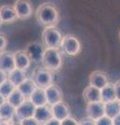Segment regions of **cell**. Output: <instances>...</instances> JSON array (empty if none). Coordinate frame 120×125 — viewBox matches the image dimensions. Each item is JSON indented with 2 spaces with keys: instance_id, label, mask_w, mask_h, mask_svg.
Wrapping results in <instances>:
<instances>
[{
  "instance_id": "cell-1",
  "label": "cell",
  "mask_w": 120,
  "mask_h": 125,
  "mask_svg": "<svg viewBox=\"0 0 120 125\" xmlns=\"http://www.w3.org/2000/svg\"><path fill=\"white\" fill-rule=\"evenodd\" d=\"M36 18L39 24L44 27L55 26L60 22V13L55 4L45 2L38 6L36 10Z\"/></svg>"
},
{
  "instance_id": "cell-2",
  "label": "cell",
  "mask_w": 120,
  "mask_h": 125,
  "mask_svg": "<svg viewBox=\"0 0 120 125\" xmlns=\"http://www.w3.org/2000/svg\"><path fill=\"white\" fill-rule=\"evenodd\" d=\"M42 65L50 72H55L60 70L63 65V56L60 49L46 48L42 58Z\"/></svg>"
},
{
  "instance_id": "cell-3",
  "label": "cell",
  "mask_w": 120,
  "mask_h": 125,
  "mask_svg": "<svg viewBox=\"0 0 120 125\" xmlns=\"http://www.w3.org/2000/svg\"><path fill=\"white\" fill-rule=\"evenodd\" d=\"M63 38L64 36L55 26H50V27H45L43 29L41 39H42V44L45 46V48L59 49L61 47Z\"/></svg>"
},
{
  "instance_id": "cell-4",
  "label": "cell",
  "mask_w": 120,
  "mask_h": 125,
  "mask_svg": "<svg viewBox=\"0 0 120 125\" xmlns=\"http://www.w3.org/2000/svg\"><path fill=\"white\" fill-rule=\"evenodd\" d=\"M61 48L66 55L68 56H76L79 54L80 50H82V46H80V42L75 36L73 34H66L63 38L61 44Z\"/></svg>"
},
{
  "instance_id": "cell-5",
  "label": "cell",
  "mask_w": 120,
  "mask_h": 125,
  "mask_svg": "<svg viewBox=\"0 0 120 125\" xmlns=\"http://www.w3.org/2000/svg\"><path fill=\"white\" fill-rule=\"evenodd\" d=\"M33 80L34 81L37 88L46 89L53 84V74L44 67L37 68L33 74Z\"/></svg>"
},
{
  "instance_id": "cell-6",
  "label": "cell",
  "mask_w": 120,
  "mask_h": 125,
  "mask_svg": "<svg viewBox=\"0 0 120 125\" xmlns=\"http://www.w3.org/2000/svg\"><path fill=\"white\" fill-rule=\"evenodd\" d=\"M45 46L40 42H32L27 44L25 48V52L27 53L32 62H42V58H43L44 52H45Z\"/></svg>"
},
{
  "instance_id": "cell-7",
  "label": "cell",
  "mask_w": 120,
  "mask_h": 125,
  "mask_svg": "<svg viewBox=\"0 0 120 125\" xmlns=\"http://www.w3.org/2000/svg\"><path fill=\"white\" fill-rule=\"evenodd\" d=\"M14 7L16 10L17 17L20 20H27L32 17L33 7L30 1L27 0H17L14 4Z\"/></svg>"
},
{
  "instance_id": "cell-8",
  "label": "cell",
  "mask_w": 120,
  "mask_h": 125,
  "mask_svg": "<svg viewBox=\"0 0 120 125\" xmlns=\"http://www.w3.org/2000/svg\"><path fill=\"white\" fill-rule=\"evenodd\" d=\"M34 112H36V106L27 99L16 108V119L20 122L22 120L33 118Z\"/></svg>"
},
{
  "instance_id": "cell-9",
  "label": "cell",
  "mask_w": 120,
  "mask_h": 125,
  "mask_svg": "<svg viewBox=\"0 0 120 125\" xmlns=\"http://www.w3.org/2000/svg\"><path fill=\"white\" fill-rule=\"evenodd\" d=\"M45 94L46 99H47V104L49 106H52V105L63 101V91L61 90L59 85L55 83L45 89Z\"/></svg>"
},
{
  "instance_id": "cell-10",
  "label": "cell",
  "mask_w": 120,
  "mask_h": 125,
  "mask_svg": "<svg viewBox=\"0 0 120 125\" xmlns=\"http://www.w3.org/2000/svg\"><path fill=\"white\" fill-rule=\"evenodd\" d=\"M15 69V52L5 50L0 53V70L9 74Z\"/></svg>"
},
{
  "instance_id": "cell-11",
  "label": "cell",
  "mask_w": 120,
  "mask_h": 125,
  "mask_svg": "<svg viewBox=\"0 0 120 125\" xmlns=\"http://www.w3.org/2000/svg\"><path fill=\"white\" fill-rule=\"evenodd\" d=\"M87 117L93 120L97 121L98 119L106 116V107L103 102H95V103H88L86 106Z\"/></svg>"
},
{
  "instance_id": "cell-12",
  "label": "cell",
  "mask_w": 120,
  "mask_h": 125,
  "mask_svg": "<svg viewBox=\"0 0 120 125\" xmlns=\"http://www.w3.org/2000/svg\"><path fill=\"white\" fill-rule=\"evenodd\" d=\"M51 111H52V116L53 118L59 120V121H63L65 120L66 118H69L71 117V109H70V106L62 101V102H59L55 105L51 106Z\"/></svg>"
},
{
  "instance_id": "cell-13",
  "label": "cell",
  "mask_w": 120,
  "mask_h": 125,
  "mask_svg": "<svg viewBox=\"0 0 120 125\" xmlns=\"http://www.w3.org/2000/svg\"><path fill=\"white\" fill-rule=\"evenodd\" d=\"M89 83H90V85L94 88H97L99 90L103 89L107 84H109V78H108V75L102 71H93L90 76H89Z\"/></svg>"
},
{
  "instance_id": "cell-14",
  "label": "cell",
  "mask_w": 120,
  "mask_h": 125,
  "mask_svg": "<svg viewBox=\"0 0 120 125\" xmlns=\"http://www.w3.org/2000/svg\"><path fill=\"white\" fill-rule=\"evenodd\" d=\"M32 65V61H30L29 56L25 50H19V51L15 52V66L16 69L22 70V71H27L30 68Z\"/></svg>"
},
{
  "instance_id": "cell-15",
  "label": "cell",
  "mask_w": 120,
  "mask_h": 125,
  "mask_svg": "<svg viewBox=\"0 0 120 125\" xmlns=\"http://www.w3.org/2000/svg\"><path fill=\"white\" fill-rule=\"evenodd\" d=\"M33 118L37 121H39L41 124H44V123L47 122V121L51 120L53 118L51 106H49L47 104V105H43V106L36 107V112H34Z\"/></svg>"
},
{
  "instance_id": "cell-16",
  "label": "cell",
  "mask_w": 120,
  "mask_h": 125,
  "mask_svg": "<svg viewBox=\"0 0 120 125\" xmlns=\"http://www.w3.org/2000/svg\"><path fill=\"white\" fill-rule=\"evenodd\" d=\"M83 97L86 100L87 103H95L101 101V91L97 88H94L89 84L88 87L84 90Z\"/></svg>"
},
{
  "instance_id": "cell-17",
  "label": "cell",
  "mask_w": 120,
  "mask_h": 125,
  "mask_svg": "<svg viewBox=\"0 0 120 125\" xmlns=\"http://www.w3.org/2000/svg\"><path fill=\"white\" fill-rule=\"evenodd\" d=\"M0 17L3 23H14L16 20H18L17 13L15 10L14 5H2L0 6Z\"/></svg>"
},
{
  "instance_id": "cell-18",
  "label": "cell",
  "mask_w": 120,
  "mask_h": 125,
  "mask_svg": "<svg viewBox=\"0 0 120 125\" xmlns=\"http://www.w3.org/2000/svg\"><path fill=\"white\" fill-rule=\"evenodd\" d=\"M34 106H43V105H47V99H46V94L45 90L41 88H37L34 92L32 94V96L28 99Z\"/></svg>"
},
{
  "instance_id": "cell-19",
  "label": "cell",
  "mask_w": 120,
  "mask_h": 125,
  "mask_svg": "<svg viewBox=\"0 0 120 125\" xmlns=\"http://www.w3.org/2000/svg\"><path fill=\"white\" fill-rule=\"evenodd\" d=\"M7 79H9L16 88H19L26 79H27V77H26V72L22 71V70H19V69H15L11 73L7 74Z\"/></svg>"
},
{
  "instance_id": "cell-20",
  "label": "cell",
  "mask_w": 120,
  "mask_h": 125,
  "mask_svg": "<svg viewBox=\"0 0 120 125\" xmlns=\"http://www.w3.org/2000/svg\"><path fill=\"white\" fill-rule=\"evenodd\" d=\"M100 91H101V102H103L104 104L117 100V98H116V90H115L114 83H110L103 89L100 90Z\"/></svg>"
},
{
  "instance_id": "cell-21",
  "label": "cell",
  "mask_w": 120,
  "mask_h": 125,
  "mask_svg": "<svg viewBox=\"0 0 120 125\" xmlns=\"http://www.w3.org/2000/svg\"><path fill=\"white\" fill-rule=\"evenodd\" d=\"M0 118L2 120H14L16 118V108L5 101L0 107Z\"/></svg>"
},
{
  "instance_id": "cell-22",
  "label": "cell",
  "mask_w": 120,
  "mask_h": 125,
  "mask_svg": "<svg viewBox=\"0 0 120 125\" xmlns=\"http://www.w3.org/2000/svg\"><path fill=\"white\" fill-rule=\"evenodd\" d=\"M17 89L23 94V96H24L26 99H29V97L32 96V94L34 92V90L37 89V85L34 83V81L33 80V78L32 79L27 78V79Z\"/></svg>"
},
{
  "instance_id": "cell-23",
  "label": "cell",
  "mask_w": 120,
  "mask_h": 125,
  "mask_svg": "<svg viewBox=\"0 0 120 125\" xmlns=\"http://www.w3.org/2000/svg\"><path fill=\"white\" fill-rule=\"evenodd\" d=\"M25 100H27V99H26L25 97L23 96V94H22L20 91H19L18 89L15 90V91L11 94V96L6 99L7 102H9L11 105H13L15 108L19 107L23 102H24Z\"/></svg>"
},
{
  "instance_id": "cell-24",
  "label": "cell",
  "mask_w": 120,
  "mask_h": 125,
  "mask_svg": "<svg viewBox=\"0 0 120 125\" xmlns=\"http://www.w3.org/2000/svg\"><path fill=\"white\" fill-rule=\"evenodd\" d=\"M104 107H106V116L111 119H114L120 114V102L118 100L104 104Z\"/></svg>"
},
{
  "instance_id": "cell-25",
  "label": "cell",
  "mask_w": 120,
  "mask_h": 125,
  "mask_svg": "<svg viewBox=\"0 0 120 125\" xmlns=\"http://www.w3.org/2000/svg\"><path fill=\"white\" fill-rule=\"evenodd\" d=\"M16 89L17 88L15 87L9 79H6L2 84H0V95H1L2 97H4L5 99H7L11 96V94L13 93Z\"/></svg>"
},
{
  "instance_id": "cell-26",
  "label": "cell",
  "mask_w": 120,
  "mask_h": 125,
  "mask_svg": "<svg viewBox=\"0 0 120 125\" xmlns=\"http://www.w3.org/2000/svg\"><path fill=\"white\" fill-rule=\"evenodd\" d=\"M96 125H113V119H111L107 116H103L102 118L96 121Z\"/></svg>"
},
{
  "instance_id": "cell-27",
  "label": "cell",
  "mask_w": 120,
  "mask_h": 125,
  "mask_svg": "<svg viewBox=\"0 0 120 125\" xmlns=\"http://www.w3.org/2000/svg\"><path fill=\"white\" fill-rule=\"evenodd\" d=\"M7 46V39L3 33L0 32V53L5 51V48Z\"/></svg>"
},
{
  "instance_id": "cell-28",
  "label": "cell",
  "mask_w": 120,
  "mask_h": 125,
  "mask_svg": "<svg viewBox=\"0 0 120 125\" xmlns=\"http://www.w3.org/2000/svg\"><path fill=\"white\" fill-rule=\"evenodd\" d=\"M61 125H79V122L73 117H69V118H66L62 121Z\"/></svg>"
},
{
  "instance_id": "cell-29",
  "label": "cell",
  "mask_w": 120,
  "mask_h": 125,
  "mask_svg": "<svg viewBox=\"0 0 120 125\" xmlns=\"http://www.w3.org/2000/svg\"><path fill=\"white\" fill-rule=\"evenodd\" d=\"M20 123L21 125H43V124H41L39 121H37L34 118H30V119H26V120H22L20 121Z\"/></svg>"
},
{
  "instance_id": "cell-30",
  "label": "cell",
  "mask_w": 120,
  "mask_h": 125,
  "mask_svg": "<svg viewBox=\"0 0 120 125\" xmlns=\"http://www.w3.org/2000/svg\"><path fill=\"white\" fill-rule=\"evenodd\" d=\"M79 125H96V121L86 117V118H83L79 121Z\"/></svg>"
},
{
  "instance_id": "cell-31",
  "label": "cell",
  "mask_w": 120,
  "mask_h": 125,
  "mask_svg": "<svg viewBox=\"0 0 120 125\" xmlns=\"http://www.w3.org/2000/svg\"><path fill=\"white\" fill-rule=\"evenodd\" d=\"M115 85V90H116V98L118 101H120V80H118L116 83H114Z\"/></svg>"
},
{
  "instance_id": "cell-32",
  "label": "cell",
  "mask_w": 120,
  "mask_h": 125,
  "mask_svg": "<svg viewBox=\"0 0 120 125\" xmlns=\"http://www.w3.org/2000/svg\"><path fill=\"white\" fill-rule=\"evenodd\" d=\"M6 79H7V73L0 70V84H2Z\"/></svg>"
},
{
  "instance_id": "cell-33",
  "label": "cell",
  "mask_w": 120,
  "mask_h": 125,
  "mask_svg": "<svg viewBox=\"0 0 120 125\" xmlns=\"http://www.w3.org/2000/svg\"><path fill=\"white\" fill-rule=\"evenodd\" d=\"M43 125H61V121L56 120V119H55V118H52L51 120L47 121V122L44 123Z\"/></svg>"
},
{
  "instance_id": "cell-34",
  "label": "cell",
  "mask_w": 120,
  "mask_h": 125,
  "mask_svg": "<svg viewBox=\"0 0 120 125\" xmlns=\"http://www.w3.org/2000/svg\"><path fill=\"white\" fill-rule=\"evenodd\" d=\"M15 121L14 120H0V125H14Z\"/></svg>"
},
{
  "instance_id": "cell-35",
  "label": "cell",
  "mask_w": 120,
  "mask_h": 125,
  "mask_svg": "<svg viewBox=\"0 0 120 125\" xmlns=\"http://www.w3.org/2000/svg\"><path fill=\"white\" fill-rule=\"evenodd\" d=\"M113 125H120V114L113 119Z\"/></svg>"
},
{
  "instance_id": "cell-36",
  "label": "cell",
  "mask_w": 120,
  "mask_h": 125,
  "mask_svg": "<svg viewBox=\"0 0 120 125\" xmlns=\"http://www.w3.org/2000/svg\"><path fill=\"white\" fill-rule=\"evenodd\" d=\"M5 101H6V99L4 98V97H2L1 95H0V107H1V105H2L3 103H4Z\"/></svg>"
},
{
  "instance_id": "cell-37",
  "label": "cell",
  "mask_w": 120,
  "mask_h": 125,
  "mask_svg": "<svg viewBox=\"0 0 120 125\" xmlns=\"http://www.w3.org/2000/svg\"><path fill=\"white\" fill-rule=\"evenodd\" d=\"M3 24V22H2V20H1V17H0V26H1Z\"/></svg>"
},
{
  "instance_id": "cell-38",
  "label": "cell",
  "mask_w": 120,
  "mask_h": 125,
  "mask_svg": "<svg viewBox=\"0 0 120 125\" xmlns=\"http://www.w3.org/2000/svg\"><path fill=\"white\" fill-rule=\"evenodd\" d=\"M14 125H21V124H20V123H16V122H15V124H14Z\"/></svg>"
},
{
  "instance_id": "cell-39",
  "label": "cell",
  "mask_w": 120,
  "mask_h": 125,
  "mask_svg": "<svg viewBox=\"0 0 120 125\" xmlns=\"http://www.w3.org/2000/svg\"><path fill=\"white\" fill-rule=\"evenodd\" d=\"M119 39H120V31H119Z\"/></svg>"
},
{
  "instance_id": "cell-40",
  "label": "cell",
  "mask_w": 120,
  "mask_h": 125,
  "mask_svg": "<svg viewBox=\"0 0 120 125\" xmlns=\"http://www.w3.org/2000/svg\"><path fill=\"white\" fill-rule=\"evenodd\" d=\"M0 120H1V118H0Z\"/></svg>"
},
{
  "instance_id": "cell-41",
  "label": "cell",
  "mask_w": 120,
  "mask_h": 125,
  "mask_svg": "<svg viewBox=\"0 0 120 125\" xmlns=\"http://www.w3.org/2000/svg\"><path fill=\"white\" fill-rule=\"evenodd\" d=\"M119 102H120V101H119Z\"/></svg>"
}]
</instances>
